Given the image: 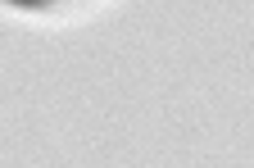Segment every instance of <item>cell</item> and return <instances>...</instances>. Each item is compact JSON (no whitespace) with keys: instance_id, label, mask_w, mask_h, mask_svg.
I'll return each instance as SVG.
<instances>
[{"instance_id":"cell-1","label":"cell","mask_w":254,"mask_h":168,"mask_svg":"<svg viewBox=\"0 0 254 168\" xmlns=\"http://www.w3.org/2000/svg\"><path fill=\"white\" fill-rule=\"evenodd\" d=\"M9 5H18V9H46V5H55V0H9Z\"/></svg>"}]
</instances>
